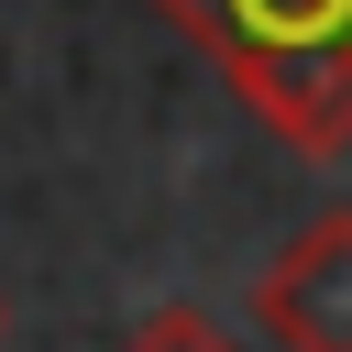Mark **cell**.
Wrapping results in <instances>:
<instances>
[{
	"instance_id": "7a4b0ae2",
	"label": "cell",
	"mask_w": 352,
	"mask_h": 352,
	"mask_svg": "<svg viewBox=\"0 0 352 352\" xmlns=\"http://www.w3.org/2000/svg\"><path fill=\"white\" fill-rule=\"evenodd\" d=\"M253 319L275 352H352V209H319L275 242V264L253 275Z\"/></svg>"
},
{
	"instance_id": "3957f363",
	"label": "cell",
	"mask_w": 352,
	"mask_h": 352,
	"mask_svg": "<svg viewBox=\"0 0 352 352\" xmlns=\"http://www.w3.org/2000/svg\"><path fill=\"white\" fill-rule=\"evenodd\" d=\"M121 352H242V341H231L220 319H198V308H154V319H143Z\"/></svg>"
},
{
	"instance_id": "6da1fadb",
	"label": "cell",
	"mask_w": 352,
	"mask_h": 352,
	"mask_svg": "<svg viewBox=\"0 0 352 352\" xmlns=\"http://www.w3.org/2000/svg\"><path fill=\"white\" fill-rule=\"evenodd\" d=\"M275 143L341 154L352 143V0H154Z\"/></svg>"
}]
</instances>
